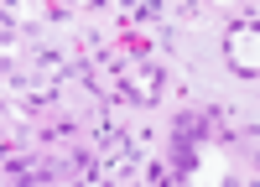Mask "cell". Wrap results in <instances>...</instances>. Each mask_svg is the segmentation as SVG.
I'll return each instance as SVG.
<instances>
[{
	"mask_svg": "<svg viewBox=\"0 0 260 187\" xmlns=\"http://www.w3.org/2000/svg\"><path fill=\"white\" fill-rule=\"evenodd\" d=\"M224 52H229V68L240 73V78H255V68H260V47H255V21H240V26L229 31Z\"/></svg>",
	"mask_w": 260,
	"mask_h": 187,
	"instance_id": "6da1fadb",
	"label": "cell"
},
{
	"mask_svg": "<svg viewBox=\"0 0 260 187\" xmlns=\"http://www.w3.org/2000/svg\"><path fill=\"white\" fill-rule=\"evenodd\" d=\"M120 94L136 99V104H156V99H161V73H156V68H136V73H125V78H120Z\"/></svg>",
	"mask_w": 260,
	"mask_h": 187,
	"instance_id": "7a4b0ae2",
	"label": "cell"
},
{
	"mask_svg": "<svg viewBox=\"0 0 260 187\" xmlns=\"http://www.w3.org/2000/svg\"><path fill=\"white\" fill-rule=\"evenodd\" d=\"M110 151H104V166H99V177H110V182H125L130 172H136V151L115 135V140H104Z\"/></svg>",
	"mask_w": 260,
	"mask_h": 187,
	"instance_id": "3957f363",
	"label": "cell"
},
{
	"mask_svg": "<svg viewBox=\"0 0 260 187\" xmlns=\"http://www.w3.org/2000/svg\"><path fill=\"white\" fill-rule=\"evenodd\" d=\"M224 6H240V11H250V16H255V0H224Z\"/></svg>",
	"mask_w": 260,
	"mask_h": 187,
	"instance_id": "277c9868",
	"label": "cell"
},
{
	"mask_svg": "<svg viewBox=\"0 0 260 187\" xmlns=\"http://www.w3.org/2000/svg\"><path fill=\"white\" fill-rule=\"evenodd\" d=\"M68 6H99V0H68Z\"/></svg>",
	"mask_w": 260,
	"mask_h": 187,
	"instance_id": "5b68a950",
	"label": "cell"
}]
</instances>
